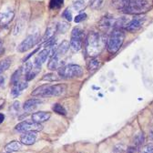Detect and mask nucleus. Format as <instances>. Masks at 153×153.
Segmentation results:
<instances>
[{
  "label": "nucleus",
  "mask_w": 153,
  "mask_h": 153,
  "mask_svg": "<svg viewBox=\"0 0 153 153\" xmlns=\"http://www.w3.org/2000/svg\"><path fill=\"white\" fill-rule=\"evenodd\" d=\"M144 142V135L143 133H140V134H137L134 138V144L136 146H140L142 143Z\"/></svg>",
  "instance_id": "nucleus-31"
},
{
  "label": "nucleus",
  "mask_w": 153,
  "mask_h": 153,
  "mask_svg": "<svg viewBox=\"0 0 153 153\" xmlns=\"http://www.w3.org/2000/svg\"><path fill=\"white\" fill-rule=\"evenodd\" d=\"M22 75H24V74H23V69H22V68H18L17 70H16V71L13 73L12 76H11V80H10L11 85L13 86V85L18 83L19 81H21L20 79H21Z\"/></svg>",
  "instance_id": "nucleus-21"
},
{
  "label": "nucleus",
  "mask_w": 153,
  "mask_h": 153,
  "mask_svg": "<svg viewBox=\"0 0 153 153\" xmlns=\"http://www.w3.org/2000/svg\"><path fill=\"white\" fill-rule=\"evenodd\" d=\"M15 129L18 132H28V131H40L43 129V126L40 123H36L34 121H22L18 123Z\"/></svg>",
  "instance_id": "nucleus-8"
},
{
  "label": "nucleus",
  "mask_w": 153,
  "mask_h": 153,
  "mask_svg": "<svg viewBox=\"0 0 153 153\" xmlns=\"http://www.w3.org/2000/svg\"><path fill=\"white\" fill-rule=\"evenodd\" d=\"M39 48H40V47L36 48V49H35V50H34V51L32 52V53H30V54H29V55H28V56H27V57H25V59H24V61H27V60H28V59H30V57H31V56H33V55H34L35 53H36V52H37V50L39 49Z\"/></svg>",
  "instance_id": "nucleus-36"
},
{
  "label": "nucleus",
  "mask_w": 153,
  "mask_h": 153,
  "mask_svg": "<svg viewBox=\"0 0 153 153\" xmlns=\"http://www.w3.org/2000/svg\"><path fill=\"white\" fill-rule=\"evenodd\" d=\"M86 5H87V0H76L73 3V7L75 10L80 11L86 7Z\"/></svg>",
  "instance_id": "nucleus-27"
},
{
  "label": "nucleus",
  "mask_w": 153,
  "mask_h": 153,
  "mask_svg": "<svg viewBox=\"0 0 153 153\" xmlns=\"http://www.w3.org/2000/svg\"><path fill=\"white\" fill-rule=\"evenodd\" d=\"M106 40L97 32H90L86 38V51L90 57L99 56L105 48Z\"/></svg>",
  "instance_id": "nucleus-1"
},
{
  "label": "nucleus",
  "mask_w": 153,
  "mask_h": 153,
  "mask_svg": "<svg viewBox=\"0 0 153 153\" xmlns=\"http://www.w3.org/2000/svg\"><path fill=\"white\" fill-rule=\"evenodd\" d=\"M24 25H25V21L23 18H19L17 23L16 24V27L14 28V35H17L20 33V31L22 30V28L24 27Z\"/></svg>",
  "instance_id": "nucleus-28"
},
{
  "label": "nucleus",
  "mask_w": 153,
  "mask_h": 153,
  "mask_svg": "<svg viewBox=\"0 0 153 153\" xmlns=\"http://www.w3.org/2000/svg\"><path fill=\"white\" fill-rule=\"evenodd\" d=\"M50 56V50L48 48H45L43 50H41L39 53H38L36 56V59L34 60V65L36 67L41 68L42 65L46 62V60L48 59V57Z\"/></svg>",
  "instance_id": "nucleus-12"
},
{
  "label": "nucleus",
  "mask_w": 153,
  "mask_h": 153,
  "mask_svg": "<svg viewBox=\"0 0 153 153\" xmlns=\"http://www.w3.org/2000/svg\"><path fill=\"white\" fill-rule=\"evenodd\" d=\"M64 0H50L49 7L51 9H59L63 6Z\"/></svg>",
  "instance_id": "nucleus-29"
},
{
  "label": "nucleus",
  "mask_w": 153,
  "mask_h": 153,
  "mask_svg": "<svg viewBox=\"0 0 153 153\" xmlns=\"http://www.w3.org/2000/svg\"><path fill=\"white\" fill-rule=\"evenodd\" d=\"M39 39V36H38V34L37 33H35V34H31V35H28L25 39L18 45L17 47V51L20 52V53H24V52H27V50L31 49L38 41Z\"/></svg>",
  "instance_id": "nucleus-7"
},
{
  "label": "nucleus",
  "mask_w": 153,
  "mask_h": 153,
  "mask_svg": "<svg viewBox=\"0 0 153 153\" xmlns=\"http://www.w3.org/2000/svg\"><path fill=\"white\" fill-rule=\"evenodd\" d=\"M125 40V33L121 28H114L107 39V49L111 55L116 54L122 47Z\"/></svg>",
  "instance_id": "nucleus-4"
},
{
  "label": "nucleus",
  "mask_w": 153,
  "mask_h": 153,
  "mask_svg": "<svg viewBox=\"0 0 153 153\" xmlns=\"http://www.w3.org/2000/svg\"><path fill=\"white\" fill-rule=\"evenodd\" d=\"M40 69H41V68L36 67V66H35L33 64V66L31 67V68L24 75L26 81H29V80L33 79L34 78H36V76L40 72Z\"/></svg>",
  "instance_id": "nucleus-20"
},
{
  "label": "nucleus",
  "mask_w": 153,
  "mask_h": 153,
  "mask_svg": "<svg viewBox=\"0 0 153 153\" xmlns=\"http://www.w3.org/2000/svg\"><path fill=\"white\" fill-rule=\"evenodd\" d=\"M28 87V83L27 81H19L18 83L15 84L12 86V89H11V96L13 98H16L20 95L24 89L27 88Z\"/></svg>",
  "instance_id": "nucleus-15"
},
{
  "label": "nucleus",
  "mask_w": 153,
  "mask_h": 153,
  "mask_svg": "<svg viewBox=\"0 0 153 153\" xmlns=\"http://www.w3.org/2000/svg\"><path fill=\"white\" fill-rule=\"evenodd\" d=\"M99 25H100V29L103 30L104 32H106L114 27H115V28H117V19H115L112 16L108 15L101 18V20L100 21Z\"/></svg>",
  "instance_id": "nucleus-10"
},
{
  "label": "nucleus",
  "mask_w": 153,
  "mask_h": 153,
  "mask_svg": "<svg viewBox=\"0 0 153 153\" xmlns=\"http://www.w3.org/2000/svg\"><path fill=\"white\" fill-rule=\"evenodd\" d=\"M103 0H92L91 2V7L93 8H100L102 6Z\"/></svg>",
  "instance_id": "nucleus-34"
},
{
  "label": "nucleus",
  "mask_w": 153,
  "mask_h": 153,
  "mask_svg": "<svg viewBox=\"0 0 153 153\" xmlns=\"http://www.w3.org/2000/svg\"><path fill=\"white\" fill-rule=\"evenodd\" d=\"M67 91V85L65 84H54V85H41L37 87L33 92L32 96L39 98H49L61 96Z\"/></svg>",
  "instance_id": "nucleus-2"
},
{
  "label": "nucleus",
  "mask_w": 153,
  "mask_h": 153,
  "mask_svg": "<svg viewBox=\"0 0 153 153\" xmlns=\"http://www.w3.org/2000/svg\"><path fill=\"white\" fill-rule=\"evenodd\" d=\"M21 142H18L16 140H13L9 143H7L5 146V151L7 153H12V152H16L21 149Z\"/></svg>",
  "instance_id": "nucleus-18"
},
{
  "label": "nucleus",
  "mask_w": 153,
  "mask_h": 153,
  "mask_svg": "<svg viewBox=\"0 0 153 153\" xmlns=\"http://www.w3.org/2000/svg\"><path fill=\"white\" fill-rule=\"evenodd\" d=\"M42 80L44 81H48V82H53V81H57L59 80V78H57V76L54 73H49V74H47L45 75L43 78H42Z\"/></svg>",
  "instance_id": "nucleus-30"
},
{
  "label": "nucleus",
  "mask_w": 153,
  "mask_h": 153,
  "mask_svg": "<svg viewBox=\"0 0 153 153\" xmlns=\"http://www.w3.org/2000/svg\"><path fill=\"white\" fill-rule=\"evenodd\" d=\"M145 21H146V17L145 16H137L134 17L133 19H131L129 22H128L125 25L124 27L128 32H136V31L140 30L143 27Z\"/></svg>",
  "instance_id": "nucleus-9"
},
{
  "label": "nucleus",
  "mask_w": 153,
  "mask_h": 153,
  "mask_svg": "<svg viewBox=\"0 0 153 153\" xmlns=\"http://www.w3.org/2000/svg\"><path fill=\"white\" fill-rule=\"evenodd\" d=\"M51 117V114L49 112H46V111H38L36 113H33L31 119L32 121L36 122V123H43L48 121Z\"/></svg>",
  "instance_id": "nucleus-14"
},
{
  "label": "nucleus",
  "mask_w": 153,
  "mask_h": 153,
  "mask_svg": "<svg viewBox=\"0 0 153 153\" xmlns=\"http://www.w3.org/2000/svg\"><path fill=\"white\" fill-rule=\"evenodd\" d=\"M149 136H150V138L153 140V129H151L150 130V133H149Z\"/></svg>",
  "instance_id": "nucleus-39"
},
{
  "label": "nucleus",
  "mask_w": 153,
  "mask_h": 153,
  "mask_svg": "<svg viewBox=\"0 0 153 153\" xmlns=\"http://www.w3.org/2000/svg\"><path fill=\"white\" fill-rule=\"evenodd\" d=\"M84 41V31L79 27H74L71 32L70 38V48L73 51L78 52L82 48Z\"/></svg>",
  "instance_id": "nucleus-6"
},
{
  "label": "nucleus",
  "mask_w": 153,
  "mask_h": 153,
  "mask_svg": "<svg viewBox=\"0 0 153 153\" xmlns=\"http://www.w3.org/2000/svg\"><path fill=\"white\" fill-rule=\"evenodd\" d=\"M48 68L49 70L55 71V70H59L61 67V62L59 60V56H50V60L48 64Z\"/></svg>",
  "instance_id": "nucleus-19"
},
{
  "label": "nucleus",
  "mask_w": 153,
  "mask_h": 153,
  "mask_svg": "<svg viewBox=\"0 0 153 153\" xmlns=\"http://www.w3.org/2000/svg\"><path fill=\"white\" fill-rule=\"evenodd\" d=\"M62 16H63V17L64 18H66L68 21H71L72 20V14H71V12L68 10V9H66L65 11H64V13L62 14Z\"/></svg>",
  "instance_id": "nucleus-35"
},
{
  "label": "nucleus",
  "mask_w": 153,
  "mask_h": 153,
  "mask_svg": "<svg viewBox=\"0 0 153 153\" xmlns=\"http://www.w3.org/2000/svg\"><path fill=\"white\" fill-rule=\"evenodd\" d=\"M56 27H49L47 29V31H46V33H45L43 38H42V41H43V42H45V41L47 42V41H48V40L50 39V38L54 37V33H55V31H56Z\"/></svg>",
  "instance_id": "nucleus-23"
},
{
  "label": "nucleus",
  "mask_w": 153,
  "mask_h": 153,
  "mask_svg": "<svg viewBox=\"0 0 153 153\" xmlns=\"http://www.w3.org/2000/svg\"><path fill=\"white\" fill-rule=\"evenodd\" d=\"M37 139V134L36 131H28V132H24L20 137V142L21 144L24 145H33Z\"/></svg>",
  "instance_id": "nucleus-11"
},
{
  "label": "nucleus",
  "mask_w": 153,
  "mask_h": 153,
  "mask_svg": "<svg viewBox=\"0 0 153 153\" xmlns=\"http://www.w3.org/2000/svg\"><path fill=\"white\" fill-rule=\"evenodd\" d=\"M69 48H70V44H69V41L68 40H64V41H62L60 44H59V46L57 47L56 49H55V51L53 52V54L50 56H63V55H65L68 51V49H69Z\"/></svg>",
  "instance_id": "nucleus-16"
},
{
  "label": "nucleus",
  "mask_w": 153,
  "mask_h": 153,
  "mask_svg": "<svg viewBox=\"0 0 153 153\" xmlns=\"http://www.w3.org/2000/svg\"><path fill=\"white\" fill-rule=\"evenodd\" d=\"M11 63H12V61L9 57H7V59H4L3 60L0 61V74L4 72L5 70H7L10 67Z\"/></svg>",
  "instance_id": "nucleus-26"
},
{
  "label": "nucleus",
  "mask_w": 153,
  "mask_h": 153,
  "mask_svg": "<svg viewBox=\"0 0 153 153\" xmlns=\"http://www.w3.org/2000/svg\"><path fill=\"white\" fill-rule=\"evenodd\" d=\"M59 75L62 79H74L79 78L83 75V68L76 64H69L59 69Z\"/></svg>",
  "instance_id": "nucleus-5"
},
{
  "label": "nucleus",
  "mask_w": 153,
  "mask_h": 153,
  "mask_svg": "<svg viewBox=\"0 0 153 153\" xmlns=\"http://www.w3.org/2000/svg\"><path fill=\"white\" fill-rule=\"evenodd\" d=\"M141 153H153V144L145 145L141 149Z\"/></svg>",
  "instance_id": "nucleus-32"
},
{
  "label": "nucleus",
  "mask_w": 153,
  "mask_h": 153,
  "mask_svg": "<svg viewBox=\"0 0 153 153\" xmlns=\"http://www.w3.org/2000/svg\"><path fill=\"white\" fill-rule=\"evenodd\" d=\"M153 7V0H128L123 10L126 14L140 16L149 12Z\"/></svg>",
  "instance_id": "nucleus-3"
},
{
  "label": "nucleus",
  "mask_w": 153,
  "mask_h": 153,
  "mask_svg": "<svg viewBox=\"0 0 153 153\" xmlns=\"http://www.w3.org/2000/svg\"><path fill=\"white\" fill-rule=\"evenodd\" d=\"M15 16V13L13 10L9 9L5 12L0 13V27H7L13 20Z\"/></svg>",
  "instance_id": "nucleus-13"
},
{
  "label": "nucleus",
  "mask_w": 153,
  "mask_h": 153,
  "mask_svg": "<svg viewBox=\"0 0 153 153\" xmlns=\"http://www.w3.org/2000/svg\"><path fill=\"white\" fill-rule=\"evenodd\" d=\"M5 120V115L3 113H0V124Z\"/></svg>",
  "instance_id": "nucleus-37"
},
{
  "label": "nucleus",
  "mask_w": 153,
  "mask_h": 153,
  "mask_svg": "<svg viewBox=\"0 0 153 153\" xmlns=\"http://www.w3.org/2000/svg\"><path fill=\"white\" fill-rule=\"evenodd\" d=\"M4 52H5V49H4L3 48H0V56H2V54H3Z\"/></svg>",
  "instance_id": "nucleus-38"
},
{
  "label": "nucleus",
  "mask_w": 153,
  "mask_h": 153,
  "mask_svg": "<svg viewBox=\"0 0 153 153\" xmlns=\"http://www.w3.org/2000/svg\"><path fill=\"white\" fill-rule=\"evenodd\" d=\"M86 18H87V14H86V13H81V14L78 15V16H76L75 17L74 21H75L76 23H80V22L84 21Z\"/></svg>",
  "instance_id": "nucleus-33"
},
{
  "label": "nucleus",
  "mask_w": 153,
  "mask_h": 153,
  "mask_svg": "<svg viewBox=\"0 0 153 153\" xmlns=\"http://www.w3.org/2000/svg\"><path fill=\"white\" fill-rule=\"evenodd\" d=\"M0 48H2V41L0 39Z\"/></svg>",
  "instance_id": "nucleus-40"
},
{
  "label": "nucleus",
  "mask_w": 153,
  "mask_h": 153,
  "mask_svg": "<svg viewBox=\"0 0 153 153\" xmlns=\"http://www.w3.org/2000/svg\"><path fill=\"white\" fill-rule=\"evenodd\" d=\"M52 109L53 111H55L56 113H57L59 115H63V116H66L67 115V110L66 108L59 103H56L53 105L52 107Z\"/></svg>",
  "instance_id": "nucleus-24"
},
{
  "label": "nucleus",
  "mask_w": 153,
  "mask_h": 153,
  "mask_svg": "<svg viewBox=\"0 0 153 153\" xmlns=\"http://www.w3.org/2000/svg\"><path fill=\"white\" fill-rule=\"evenodd\" d=\"M128 0H113V1H112L113 4L112 5L118 9L124 10L125 7L128 5Z\"/></svg>",
  "instance_id": "nucleus-25"
},
{
  "label": "nucleus",
  "mask_w": 153,
  "mask_h": 153,
  "mask_svg": "<svg viewBox=\"0 0 153 153\" xmlns=\"http://www.w3.org/2000/svg\"><path fill=\"white\" fill-rule=\"evenodd\" d=\"M42 103V101L40 100H37V99H30L28 100H27L24 103L23 106V109L27 112H31L34 109H36L38 105H40Z\"/></svg>",
  "instance_id": "nucleus-17"
},
{
  "label": "nucleus",
  "mask_w": 153,
  "mask_h": 153,
  "mask_svg": "<svg viewBox=\"0 0 153 153\" xmlns=\"http://www.w3.org/2000/svg\"><path fill=\"white\" fill-rule=\"evenodd\" d=\"M99 66H100V61L96 59H92L88 64V69L90 73H93L98 69Z\"/></svg>",
  "instance_id": "nucleus-22"
}]
</instances>
